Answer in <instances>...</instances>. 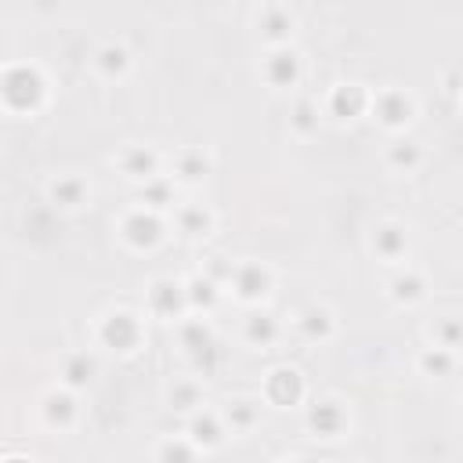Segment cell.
<instances>
[{
  "mask_svg": "<svg viewBox=\"0 0 463 463\" xmlns=\"http://www.w3.org/2000/svg\"><path fill=\"white\" fill-rule=\"evenodd\" d=\"M47 101V76L40 65L14 61L0 69V105L11 116H33Z\"/></svg>",
  "mask_w": 463,
  "mask_h": 463,
  "instance_id": "6da1fadb",
  "label": "cell"
},
{
  "mask_svg": "<svg viewBox=\"0 0 463 463\" xmlns=\"http://www.w3.org/2000/svg\"><path fill=\"white\" fill-rule=\"evenodd\" d=\"M177 340H181V351H184V358L192 362L195 373L213 376V373L221 369L224 347H221V340L213 336V329H210L206 318H184V322L177 326Z\"/></svg>",
  "mask_w": 463,
  "mask_h": 463,
  "instance_id": "7a4b0ae2",
  "label": "cell"
},
{
  "mask_svg": "<svg viewBox=\"0 0 463 463\" xmlns=\"http://www.w3.org/2000/svg\"><path fill=\"white\" fill-rule=\"evenodd\" d=\"M94 336H98V344H101L105 351H112V354H134V351L145 344V322H141L134 311L116 307V311L101 315Z\"/></svg>",
  "mask_w": 463,
  "mask_h": 463,
  "instance_id": "3957f363",
  "label": "cell"
},
{
  "mask_svg": "<svg viewBox=\"0 0 463 463\" xmlns=\"http://www.w3.org/2000/svg\"><path fill=\"white\" fill-rule=\"evenodd\" d=\"M119 239L130 250L148 253V250H156L166 239V221H163V213H156L148 206H134V210H127L119 217Z\"/></svg>",
  "mask_w": 463,
  "mask_h": 463,
  "instance_id": "277c9868",
  "label": "cell"
},
{
  "mask_svg": "<svg viewBox=\"0 0 463 463\" xmlns=\"http://www.w3.org/2000/svg\"><path fill=\"white\" fill-rule=\"evenodd\" d=\"M369 112H373V119H376L383 130L398 134V130H405V127L416 119L420 105H416V98H412L405 87H387V90H376V94L369 98Z\"/></svg>",
  "mask_w": 463,
  "mask_h": 463,
  "instance_id": "5b68a950",
  "label": "cell"
},
{
  "mask_svg": "<svg viewBox=\"0 0 463 463\" xmlns=\"http://www.w3.org/2000/svg\"><path fill=\"white\" fill-rule=\"evenodd\" d=\"M224 286H232V293H235L242 304H260V300H268V293L275 289V275H271V268L260 264V260H235V268H232V275H228Z\"/></svg>",
  "mask_w": 463,
  "mask_h": 463,
  "instance_id": "8992f818",
  "label": "cell"
},
{
  "mask_svg": "<svg viewBox=\"0 0 463 463\" xmlns=\"http://www.w3.org/2000/svg\"><path fill=\"white\" fill-rule=\"evenodd\" d=\"M260 76H264V83H268L271 90H289V87H297L300 76H304V58H300L297 47H289V43L271 47V51L264 54V61H260Z\"/></svg>",
  "mask_w": 463,
  "mask_h": 463,
  "instance_id": "52a82bcc",
  "label": "cell"
},
{
  "mask_svg": "<svg viewBox=\"0 0 463 463\" xmlns=\"http://www.w3.org/2000/svg\"><path fill=\"white\" fill-rule=\"evenodd\" d=\"M145 307L152 318H163V322H174L188 311V297H184V282L177 279H152L148 289H145Z\"/></svg>",
  "mask_w": 463,
  "mask_h": 463,
  "instance_id": "ba28073f",
  "label": "cell"
},
{
  "mask_svg": "<svg viewBox=\"0 0 463 463\" xmlns=\"http://www.w3.org/2000/svg\"><path fill=\"white\" fill-rule=\"evenodd\" d=\"M264 402L275 405V409H293L304 402L307 387H304V376L293 369V365H275L268 376H264V387H260Z\"/></svg>",
  "mask_w": 463,
  "mask_h": 463,
  "instance_id": "9c48e42d",
  "label": "cell"
},
{
  "mask_svg": "<svg viewBox=\"0 0 463 463\" xmlns=\"http://www.w3.org/2000/svg\"><path fill=\"white\" fill-rule=\"evenodd\" d=\"M351 427V412L340 398H318L307 405V430L315 438H340Z\"/></svg>",
  "mask_w": 463,
  "mask_h": 463,
  "instance_id": "30bf717a",
  "label": "cell"
},
{
  "mask_svg": "<svg viewBox=\"0 0 463 463\" xmlns=\"http://www.w3.org/2000/svg\"><path fill=\"white\" fill-rule=\"evenodd\" d=\"M369 98L373 94L365 83H336L326 98V116H333L336 123H351L369 112Z\"/></svg>",
  "mask_w": 463,
  "mask_h": 463,
  "instance_id": "8fae6325",
  "label": "cell"
},
{
  "mask_svg": "<svg viewBox=\"0 0 463 463\" xmlns=\"http://www.w3.org/2000/svg\"><path fill=\"white\" fill-rule=\"evenodd\" d=\"M369 246H373V253L380 260L398 264V260L409 257V228L402 221H380L373 228V235H369Z\"/></svg>",
  "mask_w": 463,
  "mask_h": 463,
  "instance_id": "7c38bea8",
  "label": "cell"
},
{
  "mask_svg": "<svg viewBox=\"0 0 463 463\" xmlns=\"http://www.w3.org/2000/svg\"><path fill=\"white\" fill-rule=\"evenodd\" d=\"M257 33H260V40H264L268 47H282V43L293 40V33H297V18H293L289 7H282V4H268V7L257 14Z\"/></svg>",
  "mask_w": 463,
  "mask_h": 463,
  "instance_id": "4fadbf2b",
  "label": "cell"
},
{
  "mask_svg": "<svg viewBox=\"0 0 463 463\" xmlns=\"http://www.w3.org/2000/svg\"><path fill=\"white\" fill-rule=\"evenodd\" d=\"M112 163L119 166L123 177H130V181H137V184L159 174V152L148 148V145H123Z\"/></svg>",
  "mask_w": 463,
  "mask_h": 463,
  "instance_id": "5bb4252c",
  "label": "cell"
},
{
  "mask_svg": "<svg viewBox=\"0 0 463 463\" xmlns=\"http://www.w3.org/2000/svg\"><path fill=\"white\" fill-rule=\"evenodd\" d=\"M224 434H228V427H224V420H221V412H213V409H195V412H188V441L195 445V449H203V452H210V449H217L221 441H224Z\"/></svg>",
  "mask_w": 463,
  "mask_h": 463,
  "instance_id": "9a60e30c",
  "label": "cell"
},
{
  "mask_svg": "<svg viewBox=\"0 0 463 463\" xmlns=\"http://www.w3.org/2000/svg\"><path fill=\"white\" fill-rule=\"evenodd\" d=\"M40 416H43L47 427H54V430H69V427L76 423V416H80L76 391H69V387H54V391H47L43 402H40Z\"/></svg>",
  "mask_w": 463,
  "mask_h": 463,
  "instance_id": "2e32d148",
  "label": "cell"
},
{
  "mask_svg": "<svg viewBox=\"0 0 463 463\" xmlns=\"http://www.w3.org/2000/svg\"><path fill=\"white\" fill-rule=\"evenodd\" d=\"M170 170H174V181H181V184H199V181L210 177L213 156L203 152V148H195V145H188V148H181V152L174 156Z\"/></svg>",
  "mask_w": 463,
  "mask_h": 463,
  "instance_id": "e0dca14e",
  "label": "cell"
},
{
  "mask_svg": "<svg viewBox=\"0 0 463 463\" xmlns=\"http://www.w3.org/2000/svg\"><path fill=\"white\" fill-rule=\"evenodd\" d=\"M47 199H51L58 210H80V206L90 199V184H87L80 174H58V177L47 184Z\"/></svg>",
  "mask_w": 463,
  "mask_h": 463,
  "instance_id": "ac0fdd59",
  "label": "cell"
},
{
  "mask_svg": "<svg viewBox=\"0 0 463 463\" xmlns=\"http://www.w3.org/2000/svg\"><path fill=\"white\" fill-rule=\"evenodd\" d=\"M387 297L398 304V307H416L423 297H427V279L416 271V268H402L387 279Z\"/></svg>",
  "mask_w": 463,
  "mask_h": 463,
  "instance_id": "d6986e66",
  "label": "cell"
},
{
  "mask_svg": "<svg viewBox=\"0 0 463 463\" xmlns=\"http://www.w3.org/2000/svg\"><path fill=\"white\" fill-rule=\"evenodd\" d=\"M297 333H300L304 340H311V344H326V340H333V333H336V315H333L329 307H322V304H307V307L297 315Z\"/></svg>",
  "mask_w": 463,
  "mask_h": 463,
  "instance_id": "ffe728a7",
  "label": "cell"
},
{
  "mask_svg": "<svg viewBox=\"0 0 463 463\" xmlns=\"http://www.w3.org/2000/svg\"><path fill=\"white\" fill-rule=\"evenodd\" d=\"M94 69H98V76L101 80H123L127 72H130V65H134V54L119 43V40H109V43H101L98 51H94Z\"/></svg>",
  "mask_w": 463,
  "mask_h": 463,
  "instance_id": "44dd1931",
  "label": "cell"
},
{
  "mask_svg": "<svg viewBox=\"0 0 463 463\" xmlns=\"http://www.w3.org/2000/svg\"><path fill=\"white\" fill-rule=\"evenodd\" d=\"M98 376V354L94 351H72L61 358V383L69 391H83L90 387Z\"/></svg>",
  "mask_w": 463,
  "mask_h": 463,
  "instance_id": "7402d4cb",
  "label": "cell"
},
{
  "mask_svg": "<svg viewBox=\"0 0 463 463\" xmlns=\"http://www.w3.org/2000/svg\"><path fill=\"white\" fill-rule=\"evenodd\" d=\"M174 224L184 239H206L213 232V210L203 203H181L174 210Z\"/></svg>",
  "mask_w": 463,
  "mask_h": 463,
  "instance_id": "603a6c76",
  "label": "cell"
},
{
  "mask_svg": "<svg viewBox=\"0 0 463 463\" xmlns=\"http://www.w3.org/2000/svg\"><path fill=\"white\" fill-rule=\"evenodd\" d=\"M279 333H282V326L271 311H250L242 322V340L250 347H271L279 340Z\"/></svg>",
  "mask_w": 463,
  "mask_h": 463,
  "instance_id": "cb8c5ba5",
  "label": "cell"
},
{
  "mask_svg": "<svg viewBox=\"0 0 463 463\" xmlns=\"http://www.w3.org/2000/svg\"><path fill=\"white\" fill-rule=\"evenodd\" d=\"M383 163H387L394 174H412V170L423 163V145L412 141V137H394V141L383 148Z\"/></svg>",
  "mask_w": 463,
  "mask_h": 463,
  "instance_id": "d4e9b609",
  "label": "cell"
},
{
  "mask_svg": "<svg viewBox=\"0 0 463 463\" xmlns=\"http://www.w3.org/2000/svg\"><path fill=\"white\" fill-rule=\"evenodd\" d=\"M141 206H148V210H156V213H163V210H170L174 203H177V181L174 177H163V174H156V177H148V181H141Z\"/></svg>",
  "mask_w": 463,
  "mask_h": 463,
  "instance_id": "484cf974",
  "label": "cell"
},
{
  "mask_svg": "<svg viewBox=\"0 0 463 463\" xmlns=\"http://www.w3.org/2000/svg\"><path fill=\"white\" fill-rule=\"evenodd\" d=\"M166 405L174 409V412H195L199 405H203V383L195 380V376H181V380H174L170 387H166Z\"/></svg>",
  "mask_w": 463,
  "mask_h": 463,
  "instance_id": "4316f807",
  "label": "cell"
},
{
  "mask_svg": "<svg viewBox=\"0 0 463 463\" xmlns=\"http://www.w3.org/2000/svg\"><path fill=\"white\" fill-rule=\"evenodd\" d=\"M184 297H188V311H203V315H206V311L217 307V300H221V286L199 271V275H192V279L184 282Z\"/></svg>",
  "mask_w": 463,
  "mask_h": 463,
  "instance_id": "83f0119b",
  "label": "cell"
},
{
  "mask_svg": "<svg viewBox=\"0 0 463 463\" xmlns=\"http://www.w3.org/2000/svg\"><path fill=\"white\" fill-rule=\"evenodd\" d=\"M416 369H420L423 376H430V380H445V376H452V373H456V351L430 344V347H423V351H420Z\"/></svg>",
  "mask_w": 463,
  "mask_h": 463,
  "instance_id": "f1b7e54d",
  "label": "cell"
},
{
  "mask_svg": "<svg viewBox=\"0 0 463 463\" xmlns=\"http://www.w3.org/2000/svg\"><path fill=\"white\" fill-rule=\"evenodd\" d=\"M318 127H322V109H318V101L297 98V101L289 105V130H293L297 137H311V134H318Z\"/></svg>",
  "mask_w": 463,
  "mask_h": 463,
  "instance_id": "f546056e",
  "label": "cell"
},
{
  "mask_svg": "<svg viewBox=\"0 0 463 463\" xmlns=\"http://www.w3.org/2000/svg\"><path fill=\"white\" fill-rule=\"evenodd\" d=\"M221 420H224V427L239 430V434H242V430H253L257 420H260V402H253V398H232V402L224 405Z\"/></svg>",
  "mask_w": 463,
  "mask_h": 463,
  "instance_id": "4dcf8cb0",
  "label": "cell"
},
{
  "mask_svg": "<svg viewBox=\"0 0 463 463\" xmlns=\"http://www.w3.org/2000/svg\"><path fill=\"white\" fill-rule=\"evenodd\" d=\"M427 333H430V344H438V347H449V351H456V347H459V336H463V329H459V318H452V315H445V318H434V322L427 326Z\"/></svg>",
  "mask_w": 463,
  "mask_h": 463,
  "instance_id": "1f68e13d",
  "label": "cell"
},
{
  "mask_svg": "<svg viewBox=\"0 0 463 463\" xmlns=\"http://www.w3.org/2000/svg\"><path fill=\"white\" fill-rule=\"evenodd\" d=\"M232 268H235V260H228L224 253H213V257L206 260L203 275H206V279H213L217 286H224V282H228V275H232Z\"/></svg>",
  "mask_w": 463,
  "mask_h": 463,
  "instance_id": "d6a6232c",
  "label": "cell"
},
{
  "mask_svg": "<svg viewBox=\"0 0 463 463\" xmlns=\"http://www.w3.org/2000/svg\"><path fill=\"white\" fill-rule=\"evenodd\" d=\"M195 452H199V449L184 438V441H166V445H159V452H156V456H159V459H192Z\"/></svg>",
  "mask_w": 463,
  "mask_h": 463,
  "instance_id": "836d02e7",
  "label": "cell"
}]
</instances>
